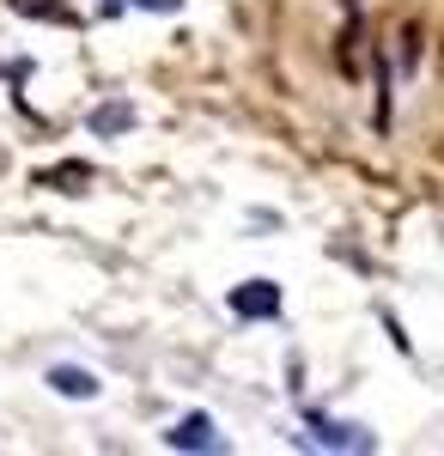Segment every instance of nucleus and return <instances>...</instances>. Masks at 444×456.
Returning a JSON list of instances; mask_svg holds the SVG:
<instances>
[{
    "mask_svg": "<svg viewBox=\"0 0 444 456\" xmlns=\"http://www.w3.org/2000/svg\"><path fill=\"white\" fill-rule=\"evenodd\" d=\"M135 6H152V12H177V0H135Z\"/></svg>",
    "mask_w": 444,
    "mask_h": 456,
    "instance_id": "obj_6",
    "label": "nucleus"
},
{
    "mask_svg": "<svg viewBox=\"0 0 444 456\" xmlns=\"http://www.w3.org/2000/svg\"><path fill=\"white\" fill-rule=\"evenodd\" d=\"M232 311L250 316V322H268V316H280V286L274 281H243L238 292H232Z\"/></svg>",
    "mask_w": 444,
    "mask_h": 456,
    "instance_id": "obj_1",
    "label": "nucleus"
},
{
    "mask_svg": "<svg viewBox=\"0 0 444 456\" xmlns=\"http://www.w3.org/2000/svg\"><path fill=\"white\" fill-rule=\"evenodd\" d=\"M128 122H135V110H128V104H110V110L92 116V134H122Z\"/></svg>",
    "mask_w": 444,
    "mask_h": 456,
    "instance_id": "obj_5",
    "label": "nucleus"
},
{
    "mask_svg": "<svg viewBox=\"0 0 444 456\" xmlns=\"http://www.w3.org/2000/svg\"><path fill=\"white\" fill-rule=\"evenodd\" d=\"M165 444H171V451H219V438H213V420H207V414L177 420L171 432H165Z\"/></svg>",
    "mask_w": 444,
    "mask_h": 456,
    "instance_id": "obj_2",
    "label": "nucleus"
},
{
    "mask_svg": "<svg viewBox=\"0 0 444 456\" xmlns=\"http://www.w3.org/2000/svg\"><path fill=\"white\" fill-rule=\"evenodd\" d=\"M310 438L317 444H335V451H372V438L359 426H329V420H310Z\"/></svg>",
    "mask_w": 444,
    "mask_h": 456,
    "instance_id": "obj_3",
    "label": "nucleus"
},
{
    "mask_svg": "<svg viewBox=\"0 0 444 456\" xmlns=\"http://www.w3.org/2000/svg\"><path fill=\"white\" fill-rule=\"evenodd\" d=\"M49 384L62 389V395H73V402L98 395V378H92V371H79V365H55V371H49Z\"/></svg>",
    "mask_w": 444,
    "mask_h": 456,
    "instance_id": "obj_4",
    "label": "nucleus"
}]
</instances>
